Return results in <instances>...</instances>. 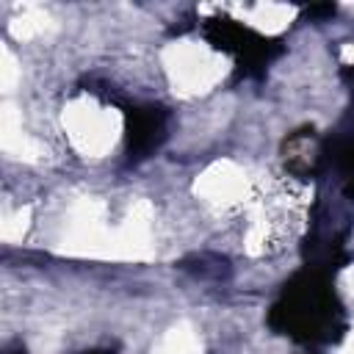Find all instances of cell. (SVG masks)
I'll use <instances>...</instances> for the list:
<instances>
[{
    "mask_svg": "<svg viewBox=\"0 0 354 354\" xmlns=\"http://www.w3.org/2000/svg\"><path fill=\"white\" fill-rule=\"evenodd\" d=\"M268 326L310 346L337 343L346 332V315L329 274L307 266L290 277L268 310Z\"/></svg>",
    "mask_w": 354,
    "mask_h": 354,
    "instance_id": "cell-1",
    "label": "cell"
},
{
    "mask_svg": "<svg viewBox=\"0 0 354 354\" xmlns=\"http://www.w3.org/2000/svg\"><path fill=\"white\" fill-rule=\"evenodd\" d=\"M324 160H329L340 171L346 194L354 196V130L324 141Z\"/></svg>",
    "mask_w": 354,
    "mask_h": 354,
    "instance_id": "cell-6",
    "label": "cell"
},
{
    "mask_svg": "<svg viewBox=\"0 0 354 354\" xmlns=\"http://www.w3.org/2000/svg\"><path fill=\"white\" fill-rule=\"evenodd\" d=\"M313 141H315L313 127H304L285 138V163L293 174H313L324 163V141L321 144Z\"/></svg>",
    "mask_w": 354,
    "mask_h": 354,
    "instance_id": "cell-4",
    "label": "cell"
},
{
    "mask_svg": "<svg viewBox=\"0 0 354 354\" xmlns=\"http://www.w3.org/2000/svg\"><path fill=\"white\" fill-rule=\"evenodd\" d=\"M177 268L191 274L194 279H202V282H224L232 274L230 260L218 252H194V254L183 257L177 263Z\"/></svg>",
    "mask_w": 354,
    "mask_h": 354,
    "instance_id": "cell-5",
    "label": "cell"
},
{
    "mask_svg": "<svg viewBox=\"0 0 354 354\" xmlns=\"http://www.w3.org/2000/svg\"><path fill=\"white\" fill-rule=\"evenodd\" d=\"M3 354H28V348H25L22 343H11V346H8Z\"/></svg>",
    "mask_w": 354,
    "mask_h": 354,
    "instance_id": "cell-8",
    "label": "cell"
},
{
    "mask_svg": "<svg viewBox=\"0 0 354 354\" xmlns=\"http://www.w3.org/2000/svg\"><path fill=\"white\" fill-rule=\"evenodd\" d=\"M169 136V111L163 105H130L124 111V152L130 163H138L155 149Z\"/></svg>",
    "mask_w": 354,
    "mask_h": 354,
    "instance_id": "cell-3",
    "label": "cell"
},
{
    "mask_svg": "<svg viewBox=\"0 0 354 354\" xmlns=\"http://www.w3.org/2000/svg\"><path fill=\"white\" fill-rule=\"evenodd\" d=\"M80 354H113L111 348H88V351H80Z\"/></svg>",
    "mask_w": 354,
    "mask_h": 354,
    "instance_id": "cell-9",
    "label": "cell"
},
{
    "mask_svg": "<svg viewBox=\"0 0 354 354\" xmlns=\"http://www.w3.org/2000/svg\"><path fill=\"white\" fill-rule=\"evenodd\" d=\"M207 41L221 50V53H230L241 72L243 75H252V77H263L266 75V66L282 55V44L277 39H268V36H260L257 30L235 22V19H227V17H213L202 25Z\"/></svg>",
    "mask_w": 354,
    "mask_h": 354,
    "instance_id": "cell-2",
    "label": "cell"
},
{
    "mask_svg": "<svg viewBox=\"0 0 354 354\" xmlns=\"http://www.w3.org/2000/svg\"><path fill=\"white\" fill-rule=\"evenodd\" d=\"M335 3H321V6H307L304 8V14L310 17V19H326V17H335Z\"/></svg>",
    "mask_w": 354,
    "mask_h": 354,
    "instance_id": "cell-7",
    "label": "cell"
}]
</instances>
